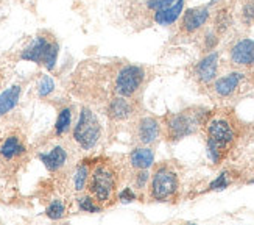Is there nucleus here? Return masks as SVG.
Listing matches in <instances>:
<instances>
[{
    "label": "nucleus",
    "mask_w": 254,
    "mask_h": 225,
    "mask_svg": "<svg viewBox=\"0 0 254 225\" xmlns=\"http://www.w3.org/2000/svg\"><path fill=\"white\" fill-rule=\"evenodd\" d=\"M154 150L150 147V145H140V147L132 149L129 153V166L136 171H140V169H150L154 164Z\"/></svg>",
    "instance_id": "nucleus-17"
},
{
    "label": "nucleus",
    "mask_w": 254,
    "mask_h": 225,
    "mask_svg": "<svg viewBox=\"0 0 254 225\" xmlns=\"http://www.w3.org/2000/svg\"><path fill=\"white\" fill-rule=\"evenodd\" d=\"M218 41H220V35L215 31V28L207 30V31L204 33V36H203V47H204V50H206V52H212V50H215Z\"/></svg>",
    "instance_id": "nucleus-31"
},
{
    "label": "nucleus",
    "mask_w": 254,
    "mask_h": 225,
    "mask_svg": "<svg viewBox=\"0 0 254 225\" xmlns=\"http://www.w3.org/2000/svg\"><path fill=\"white\" fill-rule=\"evenodd\" d=\"M218 66H220V53L217 50L207 52L203 58L195 64V78L201 85H211L218 75Z\"/></svg>",
    "instance_id": "nucleus-8"
},
{
    "label": "nucleus",
    "mask_w": 254,
    "mask_h": 225,
    "mask_svg": "<svg viewBox=\"0 0 254 225\" xmlns=\"http://www.w3.org/2000/svg\"><path fill=\"white\" fill-rule=\"evenodd\" d=\"M211 6L203 5V6H193V8H186L181 16V30L187 35H193V33L200 31L211 19Z\"/></svg>",
    "instance_id": "nucleus-6"
},
{
    "label": "nucleus",
    "mask_w": 254,
    "mask_h": 225,
    "mask_svg": "<svg viewBox=\"0 0 254 225\" xmlns=\"http://www.w3.org/2000/svg\"><path fill=\"white\" fill-rule=\"evenodd\" d=\"M233 183V180H231V175L228 171H223L220 172L211 183H209V191H225L226 188H229V185Z\"/></svg>",
    "instance_id": "nucleus-28"
},
{
    "label": "nucleus",
    "mask_w": 254,
    "mask_h": 225,
    "mask_svg": "<svg viewBox=\"0 0 254 225\" xmlns=\"http://www.w3.org/2000/svg\"><path fill=\"white\" fill-rule=\"evenodd\" d=\"M89 177H91V167L87 163H80L76 166L73 177H72V185L76 193H83V191L87 188V183H89Z\"/></svg>",
    "instance_id": "nucleus-20"
},
{
    "label": "nucleus",
    "mask_w": 254,
    "mask_h": 225,
    "mask_svg": "<svg viewBox=\"0 0 254 225\" xmlns=\"http://www.w3.org/2000/svg\"><path fill=\"white\" fill-rule=\"evenodd\" d=\"M117 183L119 177L116 169L109 163H98L91 171L87 189H89V194L94 196L98 204L105 207L114 199Z\"/></svg>",
    "instance_id": "nucleus-2"
},
{
    "label": "nucleus",
    "mask_w": 254,
    "mask_h": 225,
    "mask_svg": "<svg viewBox=\"0 0 254 225\" xmlns=\"http://www.w3.org/2000/svg\"><path fill=\"white\" fill-rule=\"evenodd\" d=\"M72 120H73L72 107L61 108L57 116V122H55V134H57V136H64L65 133H69L72 127Z\"/></svg>",
    "instance_id": "nucleus-19"
},
{
    "label": "nucleus",
    "mask_w": 254,
    "mask_h": 225,
    "mask_svg": "<svg viewBox=\"0 0 254 225\" xmlns=\"http://www.w3.org/2000/svg\"><path fill=\"white\" fill-rule=\"evenodd\" d=\"M248 185H254V180H250V182H248Z\"/></svg>",
    "instance_id": "nucleus-33"
},
{
    "label": "nucleus",
    "mask_w": 254,
    "mask_h": 225,
    "mask_svg": "<svg viewBox=\"0 0 254 225\" xmlns=\"http://www.w3.org/2000/svg\"><path fill=\"white\" fill-rule=\"evenodd\" d=\"M150 169H140V171L136 172L134 178H132V183H134V188L137 191H143L147 186H150Z\"/></svg>",
    "instance_id": "nucleus-29"
},
{
    "label": "nucleus",
    "mask_w": 254,
    "mask_h": 225,
    "mask_svg": "<svg viewBox=\"0 0 254 225\" xmlns=\"http://www.w3.org/2000/svg\"><path fill=\"white\" fill-rule=\"evenodd\" d=\"M50 42L52 41L46 35H36L35 38H31V41L24 49H22L19 58L22 61H28V63H35V64L42 66L44 55H46Z\"/></svg>",
    "instance_id": "nucleus-11"
},
{
    "label": "nucleus",
    "mask_w": 254,
    "mask_h": 225,
    "mask_svg": "<svg viewBox=\"0 0 254 225\" xmlns=\"http://www.w3.org/2000/svg\"><path fill=\"white\" fill-rule=\"evenodd\" d=\"M102 134L103 127L98 116L94 112V110L83 107L72 130V138L76 142V145L87 152L94 150L98 142L102 141Z\"/></svg>",
    "instance_id": "nucleus-1"
},
{
    "label": "nucleus",
    "mask_w": 254,
    "mask_h": 225,
    "mask_svg": "<svg viewBox=\"0 0 254 225\" xmlns=\"http://www.w3.org/2000/svg\"><path fill=\"white\" fill-rule=\"evenodd\" d=\"M106 112L109 119H113L116 122L127 120L132 116V104L128 100V97L116 96L114 99L109 100V104L106 107Z\"/></svg>",
    "instance_id": "nucleus-16"
},
{
    "label": "nucleus",
    "mask_w": 254,
    "mask_h": 225,
    "mask_svg": "<svg viewBox=\"0 0 254 225\" xmlns=\"http://www.w3.org/2000/svg\"><path fill=\"white\" fill-rule=\"evenodd\" d=\"M76 207L81 213H87V215H97V213L103 211V205H100L91 194H83L76 197Z\"/></svg>",
    "instance_id": "nucleus-21"
},
{
    "label": "nucleus",
    "mask_w": 254,
    "mask_h": 225,
    "mask_svg": "<svg viewBox=\"0 0 254 225\" xmlns=\"http://www.w3.org/2000/svg\"><path fill=\"white\" fill-rule=\"evenodd\" d=\"M55 88H57V83H55L53 78L49 74H44L36 85V93L39 99H47L55 93Z\"/></svg>",
    "instance_id": "nucleus-25"
},
{
    "label": "nucleus",
    "mask_w": 254,
    "mask_h": 225,
    "mask_svg": "<svg viewBox=\"0 0 254 225\" xmlns=\"http://www.w3.org/2000/svg\"><path fill=\"white\" fill-rule=\"evenodd\" d=\"M147 72L142 66L137 64H125L120 67V71L116 75L114 89L117 96L122 97H134L139 89L142 88L143 82H145Z\"/></svg>",
    "instance_id": "nucleus-5"
},
{
    "label": "nucleus",
    "mask_w": 254,
    "mask_h": 225,
    "mask_svg": "<svg viewBox=\"0 0 254 225\" xmlns=\"http://www.w3.org/2000/svg\"><path fill=\"white\" fill-rule=\"evenodd\" d=\"M233 25V17H231V13L226 9V8H222L218 9L215 16H214V28L218 35H222V33L228 31L229 27Z\"/></svg>",
    "instance_id": "nucleus-23"
},
{
    "label": "nucleus",
    "mask_w": 254,
    "mask_h": 225,
    "mask_svg": "<svg viewBox=\"0 0 254 225\" xmlns=\"http://www.w3.org/2000/svg\"><path fill=\"white\" fill-rule=\"evenodd\" d=\"M38 160L44 164L49 172H58L67 164L69 153L63 145H53L47 152H39Z\"/></svg>",
    "instance_id": "nucleus-13"
},
{
    "label": "nucleus",
    "mask_w": 254,
    "mask_h": 225,
    "mask_svg": "<svg viewBox=\"0 0 254 225\" xmlns=\"http://www.w3.org/2000/svg\"><path fill=\"white\" fill-rule=\"evenodd\" d=\"M27 152V147L19 134H9L0 144V158L3 161H13L20 158Z\"/></svg>",
    "instance_id": "nucleus-15"
},
{
    "label": "nucleus",
    "mask_w": 254,
    "mask_h": 225,
    "mask_svg": "<svg viewBox=\"0 0 254 225\" xmlns=\"http://www.w3.org/2000/svg\"><path fill=\"white\" fill-rule=\"evenodd\" d=\"M229 60L237 67L254 66V39L242 38L236 41L229 49Z\"/></svg>",
    "instance_id": "nucleus-9"
},
{
    "label": "nucleus",
    "mask_w": 254,
    "mask_h": 225,
    "mask_svg": "<svg viewBox=\"0 0 254 225\" xmlns=\"http://www.w3.org/2000/svg\"><path fill=\"white\" fill-rule=\"evenodd\" d=\"M244 77L245 75L240 71H233V72H228L226 75L217 77L212 83V89H214L215 96L222 97V99L231 97L239 89L240 83L244 82Z\"/></svg>",
    "instance_id": "nucleus-12"
},
{
    "label": "nucleus",
    "mask_w": 254,
    "mask_h": 225,
    "mask_svg": "<svg viewBox=\"0 0 254 225\" xmlns=\"http://www.w3.org/2000/svg\"><path fill=\"white\" fill-rule=\"evenodd\" d=\"M162 125L161 122L153 116H143L139 119L136 125V136L142 145H151L161 138Z\"/></svg>",
    "instance_id": "nucleus-10"
},
{
    "label": "nucleus",
    "mask_w": 254,
    "mask_h": 225,
    "mask_svg": "<svg viewBox=\"0 0 254 225\" xmlns=\"http://www.w3.org/2000/svg\"><path fill=\"white\" fill-rule=\"evenodd\" d=\"M240 22L245 27L254 25V0H245L240 8Z\"/></svg>",
    "instance_id": "nucleus-27"
},
{
    "label": "nucleus",
    "mask_w": 254,
    "mask_h": 225,
    "mask_svg": "<svg viewBox=\"0 0 254 225\" xmlns=\"http://www.w3.org/2000/svg\"><path fill=\"white\" fill-rule=\"evenodd\" d=\"M117 200L120 202V204H124V205L132 204V202L137 200V189L131 188V186L122 188L119 191V194H117Z\"/></svg>",
    "instance_id": "nucleus-30"
},
{
    "label": "nucleus",
    "mask_w": 254,
    "mask_h": 225,
    "mask_svg": "<svg viewBox=\"0 0 254 225\" xmlns=\"http://www.w3.org/2000/svg\"><path fill=\"white\" fill-rule=\"evenodd\" d=\"M184 9H186V0H176L169 8L153 13V20L159 27H172L181 19Z\"/></svg>",
    "instance_id": "nucleus-14"
},
{
    "label": "nucleus",
    "mask_w": 254,
    "mask_h": 225,
    "mask_svg": "<svg viewBox=\"0 0 254 225\" xmlns=\"http://www.w3.org/2000/svg\"><path fill=\"white\" fill-rule=\"evenodd\" d=\"M228 147H225L223 144H220L211 138H206V156L211 161V164H218L223 160V155Z\"/></svg>",
    "instance_id": "nucleus-22"
},
{
    "label": "nucleus",
    "mask_w": 254,
    "mask_h": 225,
    "mask_svg": "<svg viewBox=\"0 0 254 225\" xmlns=\"http://www.w3.org/2000/svg\"><path fill=\"white\" fill-rule=\"evenodd\" d=\"M175 2H176V0H145V6H147V9L153 11V13H156V11L169 8Z\"/></svg>",
    "instance_id": "nucleus-32"
},
{
    "label": "nucleus",
    "mask_w": 254,
    "mask_h": 225,
    "mask_svg": "<svg viewBox=\"0 0 254 225\" xmlns=\"http://www.w3.org/2000/svg\"><path fill=\"white\" fill-rule=\"evenodd\" d=\"M180 178L170 166H159L150 180V197L154 202H169L178 194Z\"/></svg>",
    "instance_id": "nucleus-4"
},
{
    "label": "nucleus",
    "mask_w": 254,
    "mask_h": 225,
    "mask_svg": "<svg viewBox=\"0 0 254 225\" xmlns=\"http://www.w3.org/2000/svg\"><path fill=\"white\" fill-rule=\"evenodd\" d=\"M206 133L207 138H211L220 144L228 147L236 139V130L226 117H212L206 122Z\"/></svg>",
    "instance_id": "nucleus-7"
},
{
    "label": "nucleus",
    "mask_w": 254,
    "mask_h": 225,
    "mask_svg": "<svg viewBox=\"0 0 254 225\" xmlns=\"http://www.w3.org/2000/svg\"><path fill=\"white\" fill-rule=\"evenodd\" d=\"M207 116V111L203 108H195L192 111H181L169 116L165 120V131L170 141H181L187 136H192L198 131Z\"/></svg>",
    "instance_id": "nucleus-3"
},
{
    "label": "nucleus",
    "mask_w": 254,
    "mask_h": 225,
    "mask_svg": "<svg viewBox=\"0 0 254 225\" xmlns=\"http://www.w3.org/2000/svg\"><path fill=\"white\" fill-rule=\"evenodd\" d=\"M58 55H60V44L57 41H52L42 60V66L47 72L55 71V67H57V63H58Z\"/></svg>",
    "instance_id": "nucleus-24"
},
{
    "label": "nucleus",
    "mask_w": 254,
    "mask_h": 225,
    "mask_svg": "<svg viewBox=\"0 0 254 225\" xmlns=\"http://www.w3.org/2000/svg\"><path fill=\"white\" fill-rule=\"evenodd\" d=\"M65 211H67V208H65L64 200L53 199L50 204L47 205V208H46V216L50 221H61L65 216Z\"/></svg>",
    "instance_id": "nucleus-26"
},
{
    "label": "nucleus",
    "mask_w": 254,
    "mask_h": 225,
    "mask_svg": "<svg viewBox=\"0 0 254 225\" xmlns=\"http://www.w3.org/2000/svg\"><path fill=\"white\" fill-rule=\"evenodd\" d=\"M22 96V85L16 83L6 88L5 91L0 93V117L8 114L9 111H13Z\"/></svg>",
    "instance_id": "nucleus-18"
}]
</instances>
